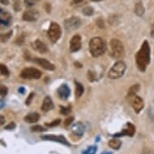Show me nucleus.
Masks as SVG:
<instances>
[{"label": "nucleus", "instance_id": "nucleus-20", "mask_svg": "<svg viewBox=\"0 0 154 154\" xmlns=\"http://www.w3.org/2000/svg\"><path fill=\"white\" fill-rule=\"evenodd\" d=\"M121 145L122 142L118 139H111L108 142V146L111 149H116V150H118V149H120Z\"/></svg>", "mask_w": 154, "mask_h": 154}, {"label": "nucleus", "instance_id": "nucleus-28", "mask_svg": "<svg viewBox=\"0 0 154 154\" xmlns=\"http://www.w3.org/2000/svg\"><path fill=\"white\" fill-rule=\"evenodd\" d=\"M70 109H71L70 106H69L68 107H63V106H61V113L62 114V115L66 116V115H68V114L71 111Z\"/></svg>", "mask_w": 154, "mask_h": 154}, {"label": "nucleus", "instance_id": "nucleus-38", "mask_svg": "<svg viewBox=\"0 0 154 154\" xmlns=\"http://www.w3.org/2000/svg\"><path fill=\"white\" fill-rule=\"evenodd\" d=\"M0 3L3 5H8L9 4V0H0Z\"/></svg>", "mask_w": 154, "mask_h": 154}, {"label": "nucleus", "instance_id": "nucleus-1", "mask_svg": "<svg viewBox=\"0 0 154 154\" xmlns=\"http://www.w3.org/2000/svg\"><path fill=\"white\" fill-rule=\"evenodd\" d=\"M136 60L140 70L144 72L150 62V47L147 41H144L142 44L141 48H140L137 54Z\"/></svg>", "mask_w": 154, "mask_h": 154}, {"label": "nucleus", "instance_id": "nucleus-43", "mask_svg": "<svg viewBox=\"0 0 154 154\" xmlns=\"http://www.w3.org/2000/svg\"><path fill=\"white\" fill-rule=\"evenodd\" d=\"M24 91V89L22 88V87L19 89V91H20V92H21V93H23V92H24V91Z\"/></svg>", "mask_w": 154, "mask_h": 154}, {"label": "nucleus", "instance_id": "nucleus-40", "mask_svg": "<svg viewBox=\"0 0 154 154\" xmlns=\"http://www.w3.org/2000/svg\"><path fill=\"white\" fill-rule=\"evenodd\" d=\"M83 0H73V3H81V2H82Z\"/></svg>", "mask_w": 154, "mask_h": 154}, {"label": "nucleus", "instance_id": "nucleus-22", "mask_svg": "<svg viewBox=\"0 0 154 154\" xmlns=\"http://www.w3.org/2000/svg\"><path fill=\"white\" fill-rule=\"evenodd\" d=\"M75 86H76V88H75L76 97H77V98H79V97H81L82 94H83L84 88L81 83L77 82H75Z\"/></svg>", "mask_w": 154, "mask_h": 154}, {"label": "nucleus", "instance_id": "nucleus-33", "mask_svg": "<svg viewBox=\"0 0 154 154\" xmlns=\"http://www.w3.org/2000/svg\"><path fill=\"white\" fill-rule=\"evenodd\" d=\"M88 79L90 81H94V80H95V75L91 71H89V73H88Z\"/></svg>", "mask_w": 154, "mask_h": 154}, {"label": "nucleus", "instance_id": "nucleus-17", "mask_svg": "<svg viewBox=\"0 0 154 154\" xmlns=\"http://www.w3.org/2000/svg\"><path fill=\"white\" fill-rule=\"evenodd\" d=\"M53 106H53V100L51 99L49 96H46L43 100V103H42V106H41V110L45 111V112H48V111L53 110Z\"/></svg>", "mask_w": 154, "mask_h": 154}, {"label": "nucleus", "instance_id": "nucleus-11", "mask_svg": "<svg viewBox=\"0 0 154 154\" xmlns=\"http://www.w3.org/2000/svg\"><path fill=\"white\" fill-rule=\"evenodd\" d=\"M136 132V128L133 124L131 123H128L126 124V126L124 128V129L121 132L119 133L115 134L114 137H124V136H129V137H133V135Z\"/></svg>", "mask_w": 154, "mask_h": 154}, {"label": "nucleus", "instance_id": "nucleus-24", "mask_svg": "<svg viewBox=\"0 0 154 154\" xmlns=\"http://www.w3.org/2000/svg\"><path fill=\"white\" fill-rule=\"evenodd\" d=\"M140 90V85L139 84H136V85H133V86L130 87L128 91V96H132L137 94V93L138 92V91Z\"/></svg>", "mask_w": 154, "mask_h": 154}, {"label": "nucleus", "instance_id": "nucleus-25", "mask_svg": "<svg viewBox=\"0 0 154 154\" xmlns=\"http://www.w3.org/2000/svg\"><path fill=\"white\" fill-rule=\"evenodd\" d=\"M82 13H83L85 15L91 16V15H92L94 14V9L91 8V7H86L85 8H83Z\"/></svg>", "mask_w": 154, "mask_h": 154}, {"label": "nucleus", "instance_id": "nucleus-10", "mask_svg": "<svg viewBox=\"0 0 154 154\" xmlns=\"http://www.w3.org/2000/svg\"><path fill=\"white\" fill-rule=\"evenodd\" d=\"M82 47V39L81 36L79 35H73L69 43V50L71 53H75L81 48Z\"/></svg>", "mask_w": 154, "mask_h": 154}, {"label": "nucleus", "instance_id": "nucleus-36", "mask_svg": "<svg viewBox=\"0 0 154 154\" xmlns=\"http://www.w3.org/2000/svg\"><path fill=\"white\" fill-rule=\"evenodd\" d=\"M25 3L27 4V6L30 7V6H32L35 3V0H25Z\"/></svg>", "mask_w": 154, "mask_h": 154}, {"label": "nucleus", "instance_id": "nucleus-32", "mask_svg": "<svg viewBox=\"0 0 154 154\" xmlns=\"http://www.w3.org/2000/svg\"><path fill=\"white\" fill-rule=\"evenodd\" d=\"M15 127H16V125H15V123L11 122V123H10L8 125L5 127V129H7V130H13V129L15 128Z\"/></svg>", "mask_w": 154, "mask_h": 154}, {"label": "nucleus", "instance_id": "nucleus-4", "mask_svg": "<svg viewBox=\"0 0 154 154\" xmlns=\"http://www.w3.org/2000/svg\"><path fill=\"white\" fill-rule=\"evenodd\" d=\"M111 48V56L114 58H122L124 56V48L121 41L117 39H112L110 42Z\"/></svg>", "mask_w": 154, "mask_h": 154}, {"label": "nucleus", "instance_id": "nucleus-34", "mask_svg": "<svg viewBox=\"0 0 154 154\" xmlns=\"http://www.w3.org/2000/svg\"><path fill=\"white\" fill-rule=\"evenodd\" d=\"M149 117H150V119L152 120V121H154V110L153 109H149Z\"/></svg>", "mask_w": 154, "mask_h": 154}, {"label": "nucleus", "instance_id": "nucleus-13", "mask_svg": "<svg viewBox=\"0 0 154 154\" xmlns=\"http://www.w3.org/2000/svg\"><path fill=\"white\" fill-rule=\"evenodd\" d=\"M39 18V12L35 10L27 11L23 14V20L28 22L36 21Z\"/></svg>", "mask_w": 154, "mask_h": 154}, {"label": "nucleus", "instance_id": "nucleus-7", "mask_svg": "<svg viewBox=\"0 0 154 154\" xmlns=\"http://www.w3.org/2000/svg\"><path fill=\"white\" fill-rule=\"evenodd\" d=\"M64 24H65V27L68 31H73L78 29L81 26L82 21L80 20V18L73 16V17L66 20L65 22H64Z\"/></svg>", "mask_w": 154, "mask_h": 154}, {"label": "nucleus", "instance_id": "nucleus-29", "mask_svg": "<svg viewBox=\"0 0 154 154\" xmlns=\"http://www.w3.org/2000/svg\"><path fill=\"white\" fill-rule=\"evenodd\" d=\"M60 123H61V119H56V120H54V121L52 122V123H50V124H46V126L56 127V126H57V125H59V124H60Z\"/></svg>", "mask_w": 154, "mask_h": 154}, {"label": "nucleus", "instance_id": "nucleus-19", "mask_svg": "<svg viewBox=\"0 0 154 154\" xmlns=\"http://www.w3.org/2000/svg\"><path fill=\"white\" fill-rule=\"evenodd\" d=\"M34 47H35L36 50L39 51L41 53H46L48 52V47L45 45V44H44L40 40H36L34 42Z\"/></svg>", "mask_w": 154, "mask_h": 154}, {"label": "nucleus", "instance_id": "nucleus-31", "mask_svg": "<svg viewBox=\"0 0 154 154\" xmlns=\"http://www.w3.org/2000/svg\"><path fill=\"white\" fill-rule=\"evenodd\" d=\"M73 117H68L67 119L65 120V126L66 127H68L71 124V123H73Z\"/></svg>", "mask_w": 154, "mask_h": 154}, {"label": "nucleus", "instance_id": "nucleus-21", "mask_svg": "<svg viewBox=\"0 0 154 154\" xmlns=\"http://www.w3.org/2000/svg\"><path fill=\"white\" fill-rule=\"evenodd\" d=\"M135 13L139 16H141L144 14V8L143 6L142 2H137L136 6H135Z\"/></svg>", "mask_w": 154, "mask_h": 154}, {"label": "nucleus", "instance_id": "nucleus-39", "mask_svg": "<svg viewBox=\"0 0 154 154\" xmlns=\"http://www.w3.org/2000/svg\"><path fill=\"white\" fill-rule=\"evenodd\" d=\"M4 106H5V103H4V101L0 99V109H2L3 107H4Z\"/></svg>", "mask_w": 154, "mask_h": 154}, {"label": "nucleus", "instance_id": "nucleus-18", "mask_svg": "<svg viewBox=\"0 0 154 154\" xmlns=\"http://www.w3.org/2000/svg\"><path fill=\"white\" fill-rule=\"evenodd\" d=\"M23 119H24V121L28 123V124H34V123H36L37 121H39L40 115L36 113V112H33V113H30L27 115Z\"/></svg>", "mask_w": 154, "mask_h": 154}, {"label": "nucleus", "instance_id": "nucleus-44", "mask_svg": "<svg viewBox=\"0 0 154 154\" xmlns=\"http://www.w3.org/2000/svg\"><path fill=\"white\" fill-rule=\"evenodd\" d=\"M91 1H93V2H99V1H102V0H91Z\"/></svg>", "mask_w": 154, "mask_h": 154}, {"label": "nucleus", "instance_id": "nucleus-2", "mask_svg": "<svg viewBox=\"0 0 154 154\" xmlns=\"http://www.w3.org/2000/svg\"><path fill=\"white\" fill-rule=\"evenodd\" d=\"M89 48H90V52H91V55L94 57H98L105 53L106 44L102 38L94 37L90 41Z\"/></svg>", "mask_w": 154, "mask_h": 154}, {"label": "nucleus", "instance_id": "nucleus-41", "mask_svg": "<svg viewBox=\"0 0 154 154\" xmlns=\"http://www.w3.org/2000/svg\"><path fill=\"white\" fill-rule=\"evenodd\" d=\"M101 154H113L111 152H102Z\"/></svg>", "mask_w": 154, "mask_h": 154}, {"label": "nucleus", "instance_id": "nucleus-6", "mask_svg": "<svg viewBox=\"0 0 154 154\" xmlns=\"http://www.w3.org/2000/svg\"><path fill=\"white\" fill-rule=\"evenodd\" d=\"M20 76L24 79H39L41 77V73L35 68H25L22 70Z\"/></svg>", "mask_w": 154, "mask_h": 154}, {"label": "nucleus", "instance_id": "nucleus-3", "mask_svg": "<svg viewBox=\"0 0 154 154\" xmlns=\"http://www.w3.org/2000/svg\"><path fill=\"white\" fill-rule=\"evenodd\" d=\"M126 70V65L124 61H117L108 73L109 79H120L124 75Z\"/></svg>", "mask_w": 154, "mask_h": 154}, {"label": "nucleus", "instance_id": "nucleus-35", "mask_svg": "<svg viewBox=\"0 0 154 154\" xmlns=\"http://www.w3.org/2000/svg\"><path fill=\"white\" fill-rule=\"evenodd\" d=\"M33 96H34V94L33 93L29 94L28 99L26 100V103H27V105H29V104L31 103V102H32V99H33Z\"/></svg>", "mask_w": 154, "mask_h": 154}, {"label": "nucleus", "instance_id": "nucleus-12", "mask_svg": "<svg viewBox=\"0 0 154 154\" xmlns=\"http://www.w3.org/2000/svg\"><path fill=\"white\" fill-rule=\"evenodd\" d=\"M12 17L9 12L0 8V24L3 26H9L11 23Z\"/></svg>", "mask_w": 154, "mask_h": 154}, {"label": "nucleus", "instance_id": "nucleus-30", "mask_svg": "<svg viewBox=\"0 0 154 154\" xmlns=\"http://www.w3.org/2000/svg\"><path fill=\"white\" fill-rule=\"evenodd\" d=\"M8 94V88L6 86H2L0 87V96H5Z\"/></svg>", "mask_w": 154, "mask_h": 154}, {"label": "nucleus", "instance_id": "nucleus-27", "mask_svg": "<svg viewBox=\"0 0 154 154\" xmlns=\"http://www.w3.org/2000/svg\"><path fill=\"white\" fill-rule=\"evenodd\" d=\"M31 129H32V131H35V132H43V131H46L43 127L40 126V125H35V126H33Z\"/></svg>", "mask_w": 154, "mask_h": 154}, {"label": "nucleus", "instance_id": "nucleus-5", "mask_svg": "<svg viewBox=\"0 0 154 154\" xmlns=\"http://www.w3.org/2000/svg\"><path fill=\"white\" fill-rule=\"evenodd\" d=\"M61 35V28L58 23H52L48 30V36L53 43L58 41Z\"/></svg>", "mask_w": 154, "mask_h": 154}, {"label": "nucleus", "instance_id": "nucleus-16", "mask_svg": "<svg viewBox=\"0 0 154 154\" xmlns=\"http://www.w3.org/2000/svg\"><path fill=\"white\" fill-rule=\"evenodd\" d=\"M71 130L75 136L82 137V136H83L84 132H85V126L82 124L81 122H78L72 126Z\"/></svg>", "mask_w": 154, "mask_h": 154}, {"label": "nucleus", "instance_id": "nucleus-26", "mask_svg": "<svg viewBox=\"0 0 154 154\" xmlns=\"http://www.w3.org/2000/svg\"><path fill=\"white\" fill-rule=\"evenodd\" d=\"M0 73H2L3 75H9V70H8V67L4 66V65H3V64H0Z\"/></svg>", "mask_w": 154, "mask_h": 154}, {"label": "nucleus", "instance_id": "nucleus-9", "mask_svg": "<svg viewBox=\"0 0 154 154\" xmlns=\"http://www.w3.org/2000/svg\"><path fill=\"white\" fill-rule=\"evenodd\" d=\"M41 139L45 140H50V141H55L61 143L62 144H65L66 146H70V144L69 141L66 139V137L63 136H56V135H45V136H42Z\"/></svg>", "mask_w": 154, "mask_h": 154}, {"label": "nucleus", "instance_id": "nucleus-42", "mask_svg": "<svg viewBox=\"0 0 154 154\" xmlns=\"http://www.w3.org/2000/svg\"><path fill=\"white\" fill-rule=\"evenodd\" d=\"M151 35H152V38H154V28H152V30Z\"/></svg>", "mask_w": 154, "mask_h": 154}, {"label": "nucleus", "instance_id": "nucleus-14", "mask_svg": "<svg viewBox=\"0 0 154 154\" xmlns=\"http://www.w3.org/2000/svg\"><path fill=\"white\" fill-rule=\"evenodd\" d=\"M57 94L60 99L62 100H66L70 95V90L66 84H62L57 90Z\"/></svg>", "mask_w": 154, "mask_h": 154}, {"label": "nucleus", "instance_id": "nucleus-8", "mask_svg": "<svg viewBox=\"0 0 154 154\" xmlns=\"http://www.w3.org/2000/svg\"><path fill=\"white\" fill-rule=\"evenodd\" d=\"M129 98H130V101H131V104L132 107H133L134 111L136 113H140V111L143 110L144 106V101H143V99L139 97V96H137V94H135V95L132 96H129Z\"/></svg>", "mask_w": 154, "mask_h": 154}, {"label": "nucleus", "instance_id": "nucleus-15", "mask_svg": "<svg viewBox=\"0 0 154 154\" xmlns=\"http://www.w3.org/2000/svg\"><path fill=\"white\" fill-rule=\"evenodd\" d=\"M35 62L37 63L40 66H41L42 68H44L45 69H47V70H54L55 69V66H53V64L50 63L49 61L45 60V59L43 58H35Z\"/></svg>", "mask_w": 154, "mask_h": 154}, {"label": "nucleus", "instance_id": "nucleus-23", "mask_svg": "<svg viewBox=\"0 0 154 154\" xmlns=\"http://www.w3.org/2000/svg\"><path fill=\"white\" fill-rule=\"evenodd\" d=\"M97 150H98V147L95 146V145H92V146L89 147L86 150L82 151V154H95L97 152Z\"/></svg>", "mask_w": 154, "mask_h": 154}, {"label": "nucleus", "instance_id": "nucleus-37", "mask_svg": "<svg viewBox=\"0 0 154 154\" xmlns=\"http://www.w3.org/2000/svg\"><path fill=\"white\" fill-rule=\"evenodd\" d=\"M5 123V118L3 116H0V125H3Z\"/></svg>", "mask_w": 154, "mask_h": 154}]
</instances>
